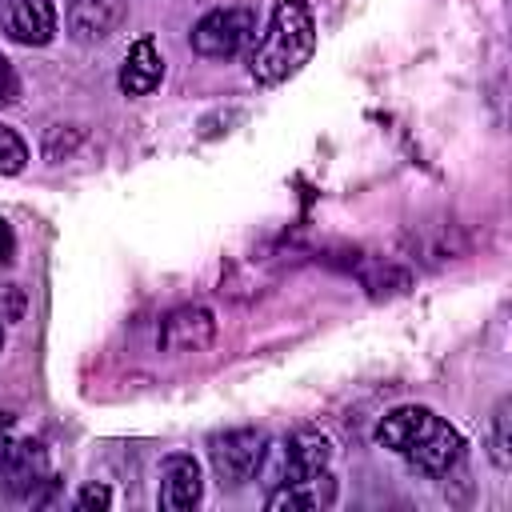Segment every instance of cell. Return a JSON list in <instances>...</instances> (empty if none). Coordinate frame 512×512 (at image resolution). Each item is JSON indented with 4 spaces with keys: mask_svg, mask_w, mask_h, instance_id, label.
I'll list each match as a JSON object with an SVG mask.
<instances>
[{
    "mask_svg": "<svg viewBox=\"0 0 512 512\" xmlns=\"http://www.w3.org/2000/svg\"><path fill=\"white\" fill-rule=\"evenodd\" d=\"M24 164H28V144L8 124H0V176H16L24 172Z\"/></svg>",
    "mask_w": 512,
    "mask_h": 512,
    "instance_id": "cell-14",
    "label": "cell"
},
{
    "mask_svg": "<svg viewBox=\"0 0 512 512\" xmlns=\"http://www.w3.org/2000/svg\"><path fill=\"white\" fill-rule=\"evenodd\" d=\"M260 468L268 476V488L328 472L332 468V440L324 432H316V428H300V432L284 436L280 444H268Z\"/></svg>",
    "mask_w": 512,
    "mask_h": 512,
    "instance_id": "cell-4",
    "label": "cell"
},
{
    "mask_svg": "<svg viewBox=\"0 0 512 512\" xmlns=\"http://www.w3.org/2000/svg\"><path fill=\"white\" fill-rule=\"evenodd\" d=\"M376 444L408 460L424 476H448L464 460V436L420 404H400L376 424Z\"/></svg>",
    "mask_w": 512,
    "mask_h": 512,
    "instance_id": "cell-1",
    "label": "cell"
},
{
    "mask_svg": "<svg viewBox=\"0 0 512 512\" xmlns=\"http://www.w3.org/2000/svg\"><path fill=\"white\" fill-rule=\"evenodd\" d=\"M0 348H4V324H0Z\"/></svg>",
    "mask_w": 512,
    "mask_h": 512,
    "instance_id": "cell-19",
    "label": "cell"
},
{
    "mask_svg": "<svg viewBox=\"0 0 512 512\" xmlns=\"http://www.w3.org/2000/svg\"><path fill=\"white\" fill-rule=\"evenodd\" d=\"M316 52V20L312 8L304 0H280L260 32V40L252 44L248 56V76L264 88H276L284 80H292Z\"/></svg>",
    "mask_w": 512,
    "mask_h": 512,
    "instance_id": "cell-2",
    "label": "cell"
},
{
    "mask_svg": "<svg viewBox=\"0 0 512 512\" xmlns=\"http://www.w3.org/2000/svg\"><path fill=\"white\" fill-rule=\"evenodd\" d=\"M128 16V0H72L64 28L76 44H104Z\"/></svg>",
    "mask_w": 512,
    "mask_h": 512,
    "instance_id": "cell-7",
    "label": "cell"
},
{
    "mask_svg": "<svg viewBox=\"0 0 512 512\" xmlns=\"http://www.w3.org/2000/svg\"><path fill=\"white\" fill-rule=\"evenodd\" d=\"M56 24L52 0H8L4 8V36L24 48H44L56 36Z\"/></svg>",
    "mask_w": 512,
    "mask_h": 512,
    "instance_id": "cell-10",
    "label": "cell"
},
{
    "mask_svg": "<svg viewBox=\"0 0 512 512\" xmlns=\"http://www.w3.org/2000/svg\"><path fill=\"white\" fill-rule=\"evenodd\" d=\"M16 100H20V76H16L12 60L0 52V108H8V104H16Z\"/></svg>",
    "mask_w": 512,
    "mask_h": 512,
    "instance_id": "cell-15",
    "label": "cell"
},
{
    "mask_svg": "<svg viewBox=\"0 0 512 512\" xmlns=\"http://www.w3.org/2000/svg\"><path fill=\"white\" fill-rule=\"evenodd\" d=\"M52 480L48 452L36 440H8L0 452V488L8 496H32L40 484Z\"/></svg>",
    "mask_w": 512,
    "mask_h": 512,
    "instance_id": "cell-6",
    "label": "cell"
},
{
    "mask_svg": "<svg viewBox=\"0 0 512 512\" xmlns=\"http://www.w3.org/2000/svg\"><path fill=\"white\" fill-rule=\"evenodd\" d=\"M212 340H216V316L204 304L176 308L160 328V348L164 352H204Z\"/></svg>",
    "mask_w": 512,
    "mask_h": 512,
    "instance_id": "cell-11",
    "label": "cell"
},
{
    "mask_svg": "<svg viewBox=\"0 0 512 512\" xmlns=\"http://www.w3.org/2000/svg\"><path fill=\"white\" fill-rule=\"evenodd\" d=\"M112 504V492L104 484H84L80 496H76V508L80 512H92V508H108Z\"/></svg>",
    "mask_w": 512,
    "mask_h": 512,
    "instance_id": "cell-16",
    "label": "cell"
},
{
    "mask_svg": "<svg viewBox=\"0 0 512 512\" xmlns=\"http://www.w3.org/2000/svg\"><path fill=\"white\" fill-rule=\"evenodd\" d=\"M164 80V56L156 48V40H136L120 64V92L124 96H148L156 84Z\"/></svg>",
    "mask_w": 512,
    "mask_h": 512,
    "instance_id": "cell-12",
    "label": "cell"
},
{
    "mask_svg": "<svg viewBox=\"0 0 512 512\" xmlns=\"http://www.w3.org/2000/svg\"><path fill=\"white\" fill-rule=\"evenodd\" d=\"M332 504H336V476H332V468L316 472V476H304V480L276 484L264 496L268 512H316V508H332Z\"/></svg>",
    "mask_w": 512,
    "mask_h": 512,
    "instance_id": "cell-9",
    "label": "cell"
},
{
    "mask_svg": "<svg viewBox=\"0 0 512 512\" xmlns=\"http://www.w3.org/2000/svg\"><path fill=\"white\" fill-rule=\"evenodd\" d=\"M512 412V404L508 400H500L496 404V412H492V460H496V468H508L512 464V436H508V416Z\"/></svg>",
    "mask_w": 512,
    "mask_h": 512,
    "instance_id": "cell-13",
    "label": "cell"
},
{
    "mask_svg": "<svg viewBox=\"0 0 512 512\" xmlns=\"http://www.w3.org/2000/svg\"><path fill=\"white\" fill-rule=\"evenodd\" d=\"M8 428H12V412H0V452H4V444H8V440H4Z\"/></svg>",
    "mask_w": 512,
    "mask_h": 512,
    "instance_id": "cell-18",
    "label": "cell"
},
{
    "mask_svg": "<svg viewBox=\"0 0 512 512\" xmlns=\"http://www.w3.org/2000/svg\"><path fill=\"white\" fill-rule=\"evenodd\" d=\"M264 452H268V436L260 428H228L208 440V464L224 488L248 484L260 472Z\"/></svg>",
    "mask_w": 512,
    "mask_h": 512,
    "instance_id": "cell-5",
    "label": "cell"
},
{
    "mask_svg": "<svg viewBox=\"0 0 512 512\" xmlns=\"http://www.w3.org/2000/svg\"><path fill=\"white\" fill-rule=\"evenodd\" d=\"M204 496V480H200V464L188 456V452H172L164 456L160 464V492H156V504L164 512H188L196 508Z\"/></svg>",
    "mask_w": 512,
    "mask_h": 512,
    "instance_id": "cell-8",
    "label": "cell"
},
{
    "mask_svg": "<svg viewBox=\"0 0 512 512\" xmlns=\"http://www.w3.org/2000/svg\"><path fill=\"white\" fill-rule=\"evenodd\" d=\"M12 252H16V236H12L8 220L0 216V264H8V260H12Z\"/></svg>",
    "mask_w": 512,
    "mask_h": 512,
    "instance_id": "cell-17",
    "label": "cell"
},
{
    "mask_svg": "<svg viewBox=\"0 0 512 512\" xmlns=\"http://www.w3.org/2000/svg\"><path fill=\"white\" fill-rule=\"evenodd\" d=\"M188 44L204 60H232L256 44V12L248 4H220L192 24Z\"/></svg>",
    "mask_w": 512,
    "mask_h": 512,
    "instance_id": "cell-3",
    "label": "cell"
}]
</instances>
